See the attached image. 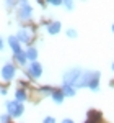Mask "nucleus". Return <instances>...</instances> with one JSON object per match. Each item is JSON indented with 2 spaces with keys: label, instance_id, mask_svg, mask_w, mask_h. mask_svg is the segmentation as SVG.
Listing matches in <instances>:
<instances>
[{
  "label": "nucleus",
  "instance_id": "obj_1",
  "mask_svg": "<svg viewBox=\"0 0 114 123\" xmlns=\"http://www.w3.org/2000/svg\"><path fill=\"white\" fill-rule=\"evenodd\" d=\"M82 74V69H78V67H73V69H70V71H67L65 74H64V85H75V82L78 80V77Z\"/></svg>",
  "mask_w": 114,
  "mask_h": 123
},
{
  "label": "nucleus",
  "instance_id": "obj_2",
  "mask_svg": "<svg viewBox=\"0 0 114 123\" xmlns=\"http://www.w3.org/2000/svg\"><path fill=\"white\" fill-rule=\"evenodd\" d=\"M7 110H8V115L10 117H15V118H18L23 115L25 112V107L23 104H20L16 100H13V102H7Z\"/></svg>",
  "mask_w": 114,
  "mask_h": 123
},
{
  "label": "nucleus",
  "instance_id": "obj_3",
  "mask_svg": "<svg viewBox=\"0 0 114 123\" xmlns=\"http://www.w3.org/2000/svg\"><path fill=\"white\" fill-rule=\"evenodd\" d=\"M93 76H95V72H91V71H82V74H80V77H78V80L75 82L73 87H88Z\"/></svg>",
  "mask_w": 114,
  "mask_h": 123
},
{
  "label": "nucleus",
  "instance_id": "obj_4",
  "mask_svg": "<svg viewBox=\"0 0 114 123\" xmlns=\"http://www.w3.org/2000/svg\"><path fill=\"white\" fill-rule=\"evenodd\" d=\"M33 17V8H31V5H29L28 2H21V5H20V12H18V18L20 20H29Z\"/></svg>",
  "mask_w": 114,
  "mask_h": 123
},
{
  "label": "nucleus",
  "instance_id": "obj_5",
  "mask_svg": "<svg viewBox=\"0 0 114 123\" xmlns=\"http://www.w3.org/2000/svg\"><path fill=\"white\" fill-rule=\"evenodd\" d=\"M15 74H16V69H15L13 64L7 62L5 66L2 67V79H3V80H11V79L15 77Z\"/></svg>",
  "mask_w": 114,
  "mask_h": 123
},
{
  "label": "nucleus",
  "instance_id": "obj_6",
  "mask_svg": "<svg viewBox=\"0 0 114 123\" xmlns=\"http://www.w3.org/2000/svg\"><path fill=\"white\" fill-rule=\"evenodd\" d=\"M29 76L33 77V79H39V77L42 76V66L39 64V62H31L29 64Z\"/></svg>",
  "mask_w": 114,
  "mask_h": 123
},
{
  "label": "nucleus",
  "instance_id": "obj_7",
  "mask_svg": "<svg viewBox=\"0 0 114 123\" xmlns=\"http://www.w3.org/2000/svg\"><path fill=\"white\" fill-rule=\"evenodd\" d=\"M8 44H10V48H11V51H13V54H15V56L20 54V53H23L21 44L18 43V39L15 38V36H10V38H8Z\"/></svg>",
  "mask_w": 114,
  "mask_h": 123
},
{
  "label": "nucleus",
  "instance_id": "obj_8",
  "mask_svg": "<svg viewBox=\"0 0 114 123\" xmlns=\"http://www.w3.org/2000/svg\"><path fill=\"white\" fill-rule=\"evenodd\" d=\"M15 38L18 39V43H28L29 39H31V33H29V30L21 28V30L18 31V35H16Z\"/></svg>",
  "mask_w": 114,
  "mask_h": 123
},
{
  "label": "nucleus",
  "instance_id": "obj_9",
  "mask_svg": "<svg viewBox=\"0 0 114 123\" xmlns=\"http://www.w3.org/2000/svg\"><path fill=\"white\" fill-rule=\"evenodd\" d=\"M88 87H90L91 90H95V92L99 89V72H95V76H93V79L90 80Z\"/></svg>",
  "mask_w": 114,
  "mask_h": 123
},
{
  "label": "nucleus",
  "instance_id": "obj_10",
  "mask_svg": "<svg viewBox=\"0 0 114 123\" xmlns=\"http://www.w3.org/2000/svg\"><path fill=\"white\" fill-rule=\"evenodd\" d=\"M25 56H26V61H31V62H34L36 61V57H38V49L36 48H29L28 51H25Z\"/></svg>",
  "mask_w": 114,
  "mask_h": 123
},
{
  "label": "nucleus",
  "instance_id": "obj_11",
  "mask_svg": "<svg viewBox=\"0 0 114 123\" xmlns=\"http://www.w3.org/2000/svg\"><path fill=\"white\" fill-rule=\"evenodd\" d=\"M59 31H60V23H59V21H52V23L47 25V33L49 35H57Z\"/></svg>",
  "mask_w": 114,
  "mask_h": 123
},
{
  "label": "nucleus",
  "instance_id": "obj_12",
  "mask_svg": "<svg viewBox=\"0 0 114 123\" xmlns=\"http://www.w3.org/2000/svg\"><path fill=\"white\" fill-rule=\"evenodd\" d=\"M62 94H64V97H73L75 95V87H72V85H64L62 87V90H60Z\"/></svg>",
  "mask_w": 114,
  "mask_h": 123
},
{
  "label": "nucleus",
  "instance_id": "obj_13",
  "mask_svg": "<svg viewBox=\"0 0 114 123\" xmlns=\"http://www.w3.org/2000/svg\"><path fill=\"white\" fill-rule=\"evenodd\" d=\"M52 100H54L56 104H62V102H64V94H62L60 90H54V92H52Z\"/></svg>",
  "mask_w": 114,
  "mask_h": 123
},
{
  "label": "nucleus",
  "instance_id": "obj_14",
  "mask_svg": "<svg viewBox=\"0 0 114 123\" xmlns=\"http://www.w3.org/2000/svg\"><path fill=\"white\" fill-rule=\"evenodd\" d=\"M15 97H16V102L21 104V102H25V100H26V92H25L23 89H18V90L15 92Z\"/></svg>",
  "mask_w": 114,
  "mask_h": 123
},
{
  "label": "nucleus",
  "instance_id": "obj_15",
  "mask_svg": "<svg viewBox=\"0 0 114 123\" xmlns=\"http://www.w3.org/2000/svg\"><path fill=\"white\" fill-rule=\"evenodd\" d=\"M39 90H41L44 95H52V92H54V89H52V87H41Z\"/></svg>",
  "mask_w": 114,
  "mask_h": 123
},
{
  "label": "nucleus",
  "instance_id": "obj_16",
  "mask_svg": "<svg viewBox=\"0 0 114 123\" xmlns=\"http://www.w3.org/2000/svg\"><path fill=\"white\" fill-rule=\"evenodd\" d=\"M16 61H18L20 64H25V62H26V56H25V53H20V54H16Z\"/></svg>",
  "mask_w": 114,
  "mask_h": 123
},
{
  "label": "nucleus",
  "instance_id": "obj_17",
  "mask_svg": "<svg viewBox=\"0 0 114 123\" xmlns=\"http://www.w3.org/2000/svg\"><path fill=\"white\" fill-rule=\"evenodd\" d=\"M67 36L68 38H77V31L75 30H67Z\"/></svg>",
  "mask_w": 114,
  "mask_h": 123
},
{
  "label": "nucleus",
  "instance_id": "obj_18",
  "mask_svg": "<svg viewBox=\"0 0 114 123\" xmlns=\"http://www.w3.org/2000/svg\"><path fill=\"white\" fill-rule=\"evenodd\" d=\"M8 120H10L8 115H2L0 117V123H8Z\"/></svg>",
  "mask_w": 114,
  "mask_h": 123
},
{
  "label": "nucleus",
  "instance_id": "obj_19",
  "mask_svg": "<svg viewBox=\"0 0 114 123\" xmlns=\"http://www.w3.org/2000/svg\"><path fill=\"white\" fill-rule=\"evenodd\" d=\"M44 123H56V118L54 117H46L44 118Z\"/></svg>",
  "mask_w": 114,
  "mask_h": 123
},
{
  "label": "nucleus",
  "instance_id": "obj_20",
  "mask_svg": "<svg viewBox=\"0 0 114 123\" xmlns=\"http://www.w3.org/2000/svg\"><path fill=\"white\" fill-rule=\"evenodd\" d=\"M49 3H51V5H54V7H59V5H62V2H60V0H51Z\"/></svg>",
  "mask_w": 114,
  "mask_h": 123
},
{
  "label": "nucleus",
  "instance_id": "obj_21",
  "mask_svg": "<svg viewBox=\"0 0 114 123\" xmlns=\"http://www.w3.org/2000/svg\"><path fill=\"white\" fill-rule=\"evenodd\" d=\"M64 5H65V8H68V10L73 8V3H72V2H64Z\"/></svg>",
  "mask_w": 114,
  "mask_h": 123
},
{
  "label": "nucleus",
  "instance_id": "obj_22",
  "mask_svg": "<svg viewBox=\"0 0 114 123\" xmlns=\"http://www.w3.org/2000/svg\"><path fill=\"white\" fill-rule=\"evenodd\" d=\"M0 51H3V39L0 38Z\"/></svg>",
  "mask_w": 114,
  "mask_h": 123
},
{
  "label": "nucleus",
  "instance_id": "obj_23",
  "mask_svg": "<svg viewBox=\"0 0 114 123\" xmlns=\"http://www.w3.org/2000/svg\"><path fill=\"white\" fill-rule=\"evenodd\" d=\"M62 123H73V122H72V120H68V118H65V120H64Z\"/></svg>",
  "mask_w": 114,
  "mask_h": 123
},
{
  "label": "nucleus",
  "instance_id": "obj_24",
  "mask_svg": "<svg viewBox=\"0 0 114 123\" xmlns=\"http://www.w3.org/2000/svg\"><path fill=\"white\" fill-rule=\"evenodd\" d=\"M113 31H114V25H113Z\"/></svg>",
  "mask_w": 114,
  "mask_h": 123
},
{
  "label": "nucleus",
  "instance_id": "obj_25",
  "mask_svg": "<svg viewBox=\"0 0 114 123\" xmlns=\"http://www.w3.org/2000/svg\"><path fill=\"white\" fill-rule=\"evenodd\" d=\"M113 71H114V64H113Z\"/></svg>",
  "mask_w": 114,
  "mask_h": 123
},
{
  "label": "nucleus",
  "instance_id": "obj_26",
  "mask_svg": "<svg viewBox=\"0 0 114 123\" xmlns=\"http://www.w3.org/2000/svg\"><path fill=\"white\" fill-rule=\"evenodd\" d=\"M88 123H93V122H88Z\"/></svg>",
  "mask_w": 114,
  "mask_h": 123
}]
</instances>
